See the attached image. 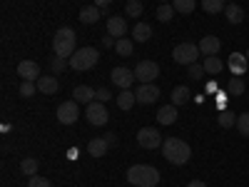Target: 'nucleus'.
Segmentation results:
<instances>
[{
    "label": "nucleus",
    "instance_id": "obj_1",
    "mask_svg": "<svg viewBox=\"0 0 249 187\" xmlns=\"http://www.w3.org/2000/svg\"><path fill=\"white\" fill-rule=\"evenodd\" d=\"M160 170L152 165H132L127 170V182L135 187H157L160 185Z\"/></svg>",
    "mask_w": 249,
    "mask_h": 187
},
{
    "label": "nucleus",
    "instance_id": "obj_2",
    "mask_svg": "<svg viewBox=\"0 0 249 187\" xmlns=\"http://www.w3.org/2000/svg\"><path fill=\"white\" fill-rule=\"evenodd\" d=\"M162 155H164V160H167L170 165H184V162H190L192 150H190V145H187L184 140L167 137L162 142Z\"/></svg>",
    "mask_w": 249,
    "mask_h": 187
},
{
    "label": "nucleus",
    "instance_id": "obj_3",
    "mask_svg": "<svg viewBox=\"0 0 249 187\" xmlns=\"http://www.w3.org/2000/svg\"><path fill=\"white\" fill-rule=\"evenodd\" d=\"M75 40H77V35H75L72 28H60V30H55V37H53V50H55V55L70 60L72 53H75Z\"/></svg>",
    "mask_w": 249,
    "mask_h": 187
},
{
    "label": "nucleus",
    "instance_id": "obj_4",
    "mask_svg": "<svg viewBox=\"0 0 249 187\" xmlns=\"http://www.w3.org/2000/svg\"><path fill=\"white\" fill-rule=\"evenodd\" d=\"M68 62H70V68L75 73H85V70H92L100 62V53L95 48H80V50L72 53V57Z\"/></svg>",
    "mask_w": 249,
    "mask_h": 187
},
{
    "label": "nucleus",
    "instance_id": "obj_5",
    "mask_svg": "<svg viewBox=\"0 0 249 187\" xmlns=\"http://www.w3.org/2000/svg\"><path fill=\"white\" fill-rule=\"evenodd\" d=\"M197 55H199V45L195 43H179L172 50V60L177 65H192V62H197Z\"/></svg>",
    "mask_w": 249,
    "mask_h": 187
},
{
    "label": "nucleus",
    "instance_id": "obj_6",
    "mask_svg": "<svg viewBox=\"0 0 249 187\" xmlns=\"http://www.w3.org/2000/svg\"><path fill=\"white\" fill-rule=\"evenodd\" d=\"M160 75V65L155 60H140L135 65V77L140 80V85H144V82H155Z\"/></svg>",
    "mask_w": 249,
    "mask_h": 187
},
{
    "label": "nucleus",
    "instance_id": "obj_7",
    "mask_svg": "<svg viewBox=\"0 0 249 187\" xmlns=\"http://www.w3.org/2000/svg\"><path fill=\"white\" fill-rule=\"evenodd\" d=\"M85 117H88V122L92 125V128H102V125L110 120V112H107V108H105V102L92 100L90 105H88V110H85Z\"/></svg>",
    "mask_w": 249,
    "mask_h": 187
},
{
    "label": "nucleus",
    "instance_id": "obj_8",
    "mask_svg": "<svg viewBox=\"0 0 249 187\" xmlns=\"http://www.w3.org/2000/svg\"><path fill=\"white\" fill-rule=\"evenodd\" d=\"M162 135L155 130V128H142L140 132H137V145L140 148H144V150H157V148H162Z\"/></svg>",
    "mask_w": 249,
    "mask_h": 187
},
{
    "label": "nucleus",
    "instance_id": "obj_9",
    "mask_svg": "<svg viewBox=\"0 0 249 187\" xmlns=\"http://www.w3.org/2000/svg\"><path fill=\"white\" fill-rule=\"evenodd\" d=\"M110 77H112V82H115L120 90H130L132 82L137 80L135 77V70H130V68H112Z\"/></svg>",
    "mask_w": 249,
    "mask_h": 187
},
{
    "label": "nucleus",
    "instance_id": "obj_10",
    "mask_svg": "<svg viewBox=\"0 0 249 187\" xmlns=\"http://www.w3.org/2000/svg\"><path fill=\"white\" fill-rule=\"evenodd\" d=\"M77 117H80V108H77L75 100H68V102H62V105L57 108V120L62 125H75Z\"/></svg>",
    "mask_w": 249,
    "mask_h": 187
},
{
    "label": "nucleus",
    "instance_id": "obj_11",
    "mask_svg": "<svg viewBox=\"0 0 249 187\" xmlns=\"http://www.w3.org/2000/svg\"><path fill=\"white\" fill-rule=\"evenodd\" d=\"M160 95H162V93H160V88L155 85V82H144V85H140V88L135 90V97H137L140 105H152Z\"/></svg>",
    "mask_w": 249,
    "mask_h": 187
},
{
    "label": "nucleus",
    "instance_id": "obj_12",
    "mask_svg": "<svg viewBox=\"0 0 249 187\" xmlns=\"http://www.w3.org/2000/svg\"><path fill=\"white\" fill-rule=\"evenodd\" d=\"M18 75L23 80H30V82H37L40 80V65L35 60H23L18 65Z\"/></svg>",
    "mask_w": 249,
    "mask_h": 187
},
{
    "label": "nucleus",
    "instance_id": "obj_13",
    "mask_svg": "<svg viewBox=\"0 0 249 187\" xmlns=\"http://www.w3.org/2000/svg\"><path fill=\"white\" fill-rule=\"evenodd\" d=\"M124 33H127V20L122 15H110L107 18V35L120 40V37H124Z\"/></svg>",
    "mask_w": 249,
    "mask_h": 187
},
{
    "label": "nucleus",
    "instance_id": "obj_14",
    "mask_svg": "<svg viewBox=\"0 0 249 187\" xmlns=\"http://www.w3.org/2000/svg\"><path fill=\"white\" fill-rule=\"evenodd\" d=\"M222 50V40L217 37V35H204L202 40H199V53L207 57V55H217Z\"/></svg>",
    "mask_w": 249,
    "mask_h": 187
},
{
    "label": "nucleus",
    "instance_id": "obj_15",
    "mask_svg": "<svg viewBox=\"0 0 249 187\" xmlns=\"http://www.w3.org/2000/svg\"><path fill=\"white\" fill-rule=\"evenodd\" d=\"M227 65H230L232 75H244V73H247V68H249V60H247V55H244V53H232V55H230V60H227Z\"/></svg>",
    "mask_w": 249,
    "mask_h": 187
},
{
    "label": "nucleus",
    "instance_id": "obj_16",
    "mask_svg": "<svg viewBox=\"0 0 249 187\" xmlns=\"http://www.w3.org/2000/svg\"><path fill=\"white\" fill-rule=\"evenodd\" d=\"M37 90L43 93V95H55V93L60 90V82H57V77H53V75H40Z\"/></svg>",
    "mask_w": 249,
    "mask_h": 187
},
{
    "label": "nucleus",
    "instance_id": "obj_17",
    "mask_svg": "<svg viewBox=\"0 0 249 187\" xmlns=\"http://www.w3.org/2000/svg\"><path fill=\"white\" fill-rule=\"evenodd\" d=\"M72 100L77 102V105H90V102L95 100V90L88 88V85H77L72 90Z\"/></svg>",
    "mask_w": 249,
    "mask_h": 187
},
{
    "label": "nucleus",
    "instance_id": "obj_18",
    "mask_svg": "<svg viewBox=\"0 0 249 187\" xmlns=\"http://www.w3.org/2000/svg\"><path fill=\"white\" fill-rule=\"evenodd\" d=\"M157 122L160 125H175L177 122V105H164V108H160L157 110Z\"/></svg>",
    "mask_w": 249,
    "mask_h": 187
},
{
    "label": "nucleus",
    "instance_id": "obj_19",
    "mask_svg": "<svg viewBox=\"0 0 249 187\" xmlns=\"http://www.w3.org/2000/svg\"><path fill=\"white\" fill-rule=\"evenodd\" d=\"M100 15H102V10L97 8V5H88V8H82L80 10V23L82 25H92V23H97V20H100Z\"/></svg>",
    "mask_w": 249,
    "mask_h": 187
},
{
    "label": "nucleus",
    "instance_id": "obj_20",
    "mask_svg": "<svg viewBox=\"0 0 249 187\" xmlns=\"http://www.w3.org/2000/svg\"><path fill=\"white\" fill-rule=\"evenodd\" d=\"M107 150H110V145H107V140H105V137H95V140H90V142H88V152H90L92 157H102V155H107Z\"/></svg>",
    "mask_w": 249,
    "mask_h": 187
},
{
    "label": "nucleus",
    "instance_id": "obj_21",
    "mask_svg": "<svg viewBox=\"0 0 249 187\" xmlns=\"http://www.w3.org/2000/svg\"><path fill=\"white\" fill-rule=\"evenodd\" d=\"M190 95H192V93H190V88H187V85L172 88V95H170V97H172V105H177V108H179V105H187V102H190Z\"/></svg>",
    "mask_w": 249,
    "mask_h": 187
},
{
    "label": "nucleus",
    "instance_id": "obj_22",
    "mask_svg": "<svg viewBox=\"0 0 249 187\" xmlns=\"http://www.w3.org/2000/svg\"><path fill=\"white\" fill-rule=\"evenodd\" d=\"M150 37H152V28L147 23H137L132 28V40H135V43H147Z\"/></svg>",
    "mask_w": 249,
    "mask_h": 187
},
{
    "label": "nucleus",
    "instance_id": "obj_23",
    "mask_svg": "<svg viewBox=\"0 0 249 187\" xmlns=\"http://www.w3.org/2000/svg\"><path fill=\"white\" fill-rule=\"evenodd\" d=\"M132 50H135V40H130V37H120L115 43V53L120 57H132Z\"/></svg>",
    "mask_w": 249,
    "mask_h": 187
},
{
    "label": "nucleus",
    "instance_id": "obj_24",
    "mask_svg": "<svg viewBox=\"0 0 249 187\" xmlns=\"http://www.w3.org/2000/svg\"><path fill=\"white\" fill-rule=\"evenodd\" d=\"M222 68H224V62H222L217 55H207V57H204V73H207V75H219Z\"/></svg>",
    "mask_w": 249,
    "mask_h": 187
},
{
    "label": "nucleus",
    "instance_id": "obj_25",
    "mask_svg": "<svg viewBox=\"0 0 249 187\" xmlns=\"http://www.w3.org/2000/svg\"><path fill=\"white\" fill-rule=\"evenodd\" d=\"M224 15H227V20H230L232 25H239L242 20H244V10H242V5H234V3H230L224 8Z\"/></svg>",
    "mask_w": 249,
    "mask_h": 187
},
{
    "label": "nucleus",
    "instance_id": "obj_26",
    "mask_svg": "<svg viewBox=\"0 0 249 187\" xmlns=\"http://www.w3.org/2000/svg\"><path fill=\"white\" fill-rule=\"evenodd\" d=\"M135 102H137V97H135L132 90H120V95H117V108L120 110H130Z\"/></svg>",
    "mask_w": 249,
    "mask_h": 187
},
{
    "label": "nucleus",
    "instance_id": "obj_27",
    "mask_svg": "<svg viewBox=\"0 0 249 187\" xmlns=\"http://www.w3.org/2000/svg\"><path fill=\"white\" fill-rule=\"evenodd\" d=\"M172 8H175V13H179V15H190V13H195V8H197V0H175Z\"/></svg>",
    "mask_w": 249,
    "mask_h": 187
},
{
    "label": "nucleus",
    "instance_id": "obj_28",
    "mask_svg": "<svg viewBox=\"0 0 249 187\" xmlns=\"http://www.w3.org/2000/svg\"><path fill=\"white\" fill-rule=\"evenodd\" d=\"M227 8V0H202V10L210 13V15H217Z\"/></svg>",
    "mask_w": 249,
    "mask_h": 187
},
{
    "label": "nucleus",
    "instance_id": "obj_29",
    "mask_svg": "<svg viewBox=\"0 0 249 187\" xmlns=\"http://www.w3.org/2000/svg\"><path fill=\"white\" fill-rule=\"evenodd\" d=\"M244 80L242 77H232L230 80V85H227V95H232V97H239V95H244Z\"/></svg>",
    "mask_w": 249,
    "mask_h": 187
},
{
    "label": "nucleus",
    "instance_id": "obj_30",
    "mask_svg": "<svg viewBox=\"0 0 249 187\" xmlns=\"http://www.w3.org/2000/svg\"><path fill=\"white\" fill-rule=\"evenodd\" d=\"M157 20H160V23H170V20H172V15H175V8L170 5V3H162L160 8H157Z\"/></svg>",
    "mask_w": 249,
    "mask_h": 187
},
{
    "label": "nucleus",
    "instance_id": "obj_31",
    "mask_svg": "<svg viewBox=\"0 0 249 187\" xmlns=\"http://www.w3.org/2000/svg\"><path fill=\"white\" fill-rule=\"evenodd\" d=\"M144 13V5L140 3V0H127V5H124V15L130 18H140Z\"/></svg>",
    "mask_w": 249,
    "mask_h": 187
},
{
    "label": "nucleus",
    "instance_id": "obj_32",
    "mask_svg": "<svg viewBox=\"0 0 249 187\" xmlns=\"http://www.w3.org/2000/svg\"><path fill=\"white\" fill-rule=\"evenodd\" d=\"M37 168H40V162H37L35 157H25L23 162H20V170H23L25 175H30V177L37 175Z\"/></svg>",
    "mask_w": 249,
    "mask_h": 187
},
{
    "label": "nucleus",
    "instance_id": "obj_33",
    "mask_svg": "<svg viewBox=\"0 0 249 187\" xmlns=\"http://www.w3.org/2000/svg\"><path fill=\"white\" fill-rule=\"evenodd\" d=\"M217 122H219V128H234V125H237V117H234L230 110H222L219 117H217Z\"/></svg>",
    "mask_w": 249,
    "mask_h": 187
},
{
    "label": "nucleus",
    "instance_id": "obj_34",
    "mask_svg": "<svg viewBox=\"0 0 249 187\" xmlns=\"http://www.w3.org/2000/svg\"><path fill=\"white\" fill-rule=\"evenodd\" d=\"M237 130H239L242 137H249V112H242L237 117Z\"/></svg>",
    "mask_w": 249,
    "mask_h": 187
},
{
    "label": "nucleus",
    "instance_id": "obj_35",
    "mask_svg": "<svg viewBox=\"0 0 249 187\" xmlns=\"http://www.w3.org/2000/svg\"><path fill=\"white\" fill-rule=\"evenodd\" d=\"M50 68H53V73H62V70H68L70 68V62H68V57H53L50 60Z\"/></svg>",
    "mask_w": 249,
    "mask_h": 187
},
{
    "label": "nucleus",
    "instance_id": "obj_36",
    "mask_svg": "<svg viewBox=\"0 0 249 187\" xmlns=\"http://www.w3.org/2000/svg\"><path fill=\"white\" fill-rule=\"evenodd\" d=\"M35 88H37V82H30V80H23V85H20V97H33L35 95Z\"/></svg>",
    "mask_w": 249,
    "mask_h": 187
},
{
    "label": "nucleus",
    "instance_id": "obj_37",
    "mask_svg": "<svg viewBox=\"0 0 249 187\" xmlns=\"http://www.w3.org/2000/svg\"><path fill=\"white\" fill-rule=\"evenodd\" d=\"M187 75H190L192 80H202L207 73H204V65H197V62H192V65H187Z\"/></svg>",
    "mask_w": 249,
    "mask_h": 187
},
{
    "label": "nucleus",
    "instance_id": "obj_38",
    "mask_svg": "<svg viewBox=\"0 0 249 187\" xmlns=\"http://www.w3.org/2000/svg\"><path fill=\"white\" fill-rule=\"evenodd\" d=\"M28 187H53V182L48 177H40V175H33L28 180Z\"/></svg>",
    "mask_w": 249,
    "mask_h": 187
},
{
    "label": "nucleus",
    "instance_id": "obj_39",
    "mask_svg": "<svg viewBox=\"0 0 249 187\" xmlns=\"http://www.w3.org/2000/svg\"><path fill=\"white\" fill-rule=\"evenodd\" d=\"M95 100L97 102H107V100H112V93L107 88H100V90H95Z\"/></svg>",
    "mask_w": 249,
    "mask_h": 187
},
{
    "label": "nucleus",
    "instance_id": "obj_40",
    "mask_svg": "<svg viewBox=\"0 0 249 187\" xmlns=\"http://www.w3.org/2000/svg\"><path fill=\"white\" fill-rule=\"evenodd\" d=\"M115 43H117V40H115L112 35H107V37H102V45H105V48H115Z\"/></svg>",
    "mask_w": 249,
    "mask_h": 187
},
{
    "label": "nucleus",
    "instance_id": "obj_41",
    "mask_svg": "<svg viewBox=\"0 0 249 187\" xmlns=\"http://www.w3.org/2000/svg\"><path fill=\"white\" fill-rule=\"evenodd\" d=\"M105 140H107L110 148H112V145H117V135H115V132H107V135H105Z\"/></svg>",
    "mask_w": 249,
    "mask_h": 187
},
{
    "label": "nucleus",
    "instance_id": "obj_42",
    "mask_svg": "<svg viewBox=\"0 0 249 187\" xmlns=\"http://www.w3.org/2000/svg\"><path fill=\"white\" fill-rule=\"evenodd\" d=\"M110 3H112V0H95V5H97L100 10H105V8H107Z\"/></svg>",
    "mask_w": 249,
    "mask_h": 187
},
{
    "label": "nucleus",
    "instance_id": "obj_43",
    "mask_svg": "<svg viewBox=\"0 0 249 187\" xmlns=\"http://www.w3.org/2000/svg\"><path fill=\"white\" fill-rule=\"evenodd\" d=\"M187 187H207V185H204L202 180H192V182H190V185H187Z\"/></svg>",
    "mask_w": 249,
    "mask_h": 187
},
{
    "label": "nucleus",
    "instance_id": "obj_44",
    "mask_svg": "<svg viewBox=\"0 0 249 187\" xmlns=\"http://www.w3.org/2000/svg\"><path fill=\"white\" fill-rule=\"evenodd\" d=\"M207 93H217V82H207Z\"/></svg>",
    "mask_w": 249,
    "mask_h": 187
},
{
    "label": "nucleus",
    "instance_id": "obj_45",
    "mask_svg": "<svg viewBox=\"0 0 249 187\" xmlns=\"http://www.w3.org/2000/svg\"><path fill=\"white\" fill-rule=\"evenodd\" d=\"M68 157H70V160H75V157H77V150H75V148H72V150H68Z\"/></svg>",
    "mask_w": 249,
    "mask_h": 187
},
{
    "label": "nucleus",
    "instance_id": "obj_46",
    "mask_svg": "<svg viewBox=\"0 0 249 187\" xmlns=\"http://www.w3.org/2000/svg\"><path fill=\"white\" fill-rule=\"evenodd\" d=\"M244 55H247V60H249V50H247V53H244Z\"/></svg>",
    "mask_w": 249,
    "mask_h": 187
},
{
    "label": "nucleus",
    "instance_id": "obj_47",
    "mask_svg": "<svg viewBox=\"0 0 249 187\" xmlns=\"http://www.w3.org/2000/svg\"><path fill=\"white\" fill-rule=\"evenodd\" d=\"M160 3H167V0H160Z\"/></svg>",
    "mask_w": 249,
    "mask_h": 187
}]
</instances>
